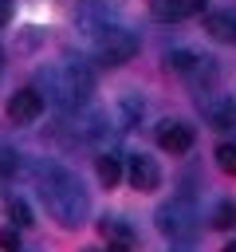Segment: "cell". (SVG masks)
Listing matches in <instances>:
<instances>
[{"instance_id":"cell-1","label":"cell","mask_w":236,"mask_h":252,"mask_svg":"<svg viewBox=\"0 0 236 252\" xmlns=\"http://www.w3.org/2000/svg\"><path fill=\"white\" fill-rule=\"evenodd\" d=\"M35 189H39L47 213L63 228H79L87 220V193H83L79 177L71 169H63L59 161H39L35 165Z\"/></svg>"},{"instance_id":"cell-2","label":"cell","mask_w":236,"mask_h":252,"mask_svg":"<svg viewBox=\"0 0 236 252\" xmlns=\"http://www.w3.org/2000/svg\"><path fill=\"white\" fill-rule=\"evenodd\" d=\"M43 102H55L63 110H79L87 102V94L94 91V71L83 63V59H63L47 71H39V87Z\"/></svg>"},{"instance_id":"cell-3","label":"cell","mask_w":236,"mask_h":252,"mask_svg":"<svg viewBox=\"0 0 236 252\" xmlns=\"http://www.w3.org/2000/svg\"><path fill=\"white\" fill-rule=\"evenodd\" d=\"M138 55V35L122 24H106L98 35H94V59L102 67H122Z\"/></svg>"},{"instance_id":"cell-4","label":"cell","mask_w":236,"mask_h":252,"mask_svg":"<svg viewBox=\"0 0 236 252\" xmlns=\"http://www.w3.org/2000/svg\"><path fill=\"white\" fill-rule=\"evenodd\" d=\"M157 228H161L165 236H173V240H189V236L197 232V209H193L189 201L173 197V201H165V205L157 209Z\"/></svg>"},{"instance_id":"cell-5","label":"cell","mask_w":236,"mask_h":252,"mask_svg":"<svg viewBox=\"0 0 236 252\" xmlns=\"http://www.w3.org/2000/svg\"><path fill=\"white\" fill-rule=\"evenodd\" d=\"M165 67L169 71H177V75H185V79H205V83H212L216 79V67H212V59L208 55H197V51H185V47H177V51H169L165 55Z\"/></svg>"},{"instance_id":"cell-6","label":"cell","mask_w":236,"mask_h":252,"mask_svg":"<svg viewBox=\"0 0 236 252\" xmlns=\"http://www.w3.org/2000/svg\"><path fill=\"white\" fill-rule=\"evenodd\" d=\"M39 114H43V94H39L35 87H24V91H16V94L8 98V118H12V122L28 126V122H35Z\"/></svg>"},{"instance_id":"cell-7","label":"cell","mask_w":236,"mask_h":252,"mask_svg":"<svg viewBox=\"0 0 236 252\" xmlns=\"http://www.w3.org/2000/svg\"><path fill=\"white\" fill-rule=\"evenodd\" d=\"M157 146L169 150V154H185V150L193 146V126H189V122H177V118H173V122H169V118L157 122Z\"/></svg>"},{"instance_id":"cell-8","label":"cell","mask_w":236,"mask_h":252,"mask_svg":"<svg viewBox=\"0 0 236 252\" xmlns=\"http://www.w3.org/2000/svg\"><path fill=\"white\" fill-rule=\"evenodd\" d=\"M126 177H130V185H134L138 193H149V189H157L161 169H157V161H153V158L134 154V158H130V165H126Z\"/></svg>"},{"instance_id":"cell-9","label":"cell","mask_w":236,"mask_h":252,"mask_svg":"<svg viewBox=\"0 0 236 252\" xmlns=\"http://www.w3.org/2000/svg\"><path fill=\"white\" fill-rule=\"evenodd\" d=\"M205 32L220 43H236V12L232 8H216L205 16Z\"/></svg>"},{"instance_id":"cell-10","label":"cell","mask_w":236,"mask_h":252,"mask_svg":"<svg viewBox=\"0 0 236 252\" xmlns=\"http://www.w3.org/2000/svg\"><path fill=\"white\" fill-rule=\"evenodd\" d=\"M205 0H153L157 20H185V16H197Z\"/></svg>"},{"instance_id":"cell-11","label":"cell","mask_w":236,"mask_h":252,"mask_svg":"<svg viewBox=\"0 0 236 252\" xmlns=\"http://www.w3.org/2000/svg\"><path fill=\"white\" fill-rule=\"evenodd\" d=\"M98 232H102L110 244H134V228H130L122 217H102V220H98Z\"/></svg>"},{"instance_id":"cell-12","label":"cell","mask_w":236,"mask_h":252,"mask_svg":"<svg viewBox=\"0 0 236 252\" xmlns=\"http://www.w3.org/2000/svg\"><path fill=\"white\" fill-rule=\"evenodd\" d=\"M98 177H102L106 189L118 185V181H122V161H118L114 154H102V158H98Z\"/></svg>"},{"instance_id":"cell-13","label":"cell","mask_w":236,"mask_h":252,"mask_svg":"<svg viewBox=\"0 0 236 252\" xmlns=\"http://www.w3.org/2000/svg\"><path fill=\"white\" fill-rule=\"evenodd\" d=\"M8 220H12V228H28L31 224V209H28L24 197H12L8 201Z\"/></svg>"},{"instance_id":"cell-14","label":"cell","mask_w":236,"mask_h":252,"mask_svg":"<svg viewBox=\"0 0 236 252\" xmlns=\"http://www.w3.org/2000/svg\"><path fill=\"white\" fill-rule=\"evenodd\" d=\"M216 165L236 177V142H220V146H216Z\"/></svg>"},{"instance_id":"cell-15","label":"cell","mask_w":236,"mask_h":252,"mask_svg":"<svg viewBox=\"0 0 236 252\" xmlns=\"http://www.w3.org/2000/svg\"><path fill=\"white\" fill-rule=\"evenodd\" d=\"M212 224L216 228H232L236 224V201H220L216 213H212Z\"/></svg>"},{"instance_id":"cell-16","label":"cell","mask_w":236,"mask_h":252,"mask_svg":"<svg viewBox=\"0 0 236 252\" xmlns=\"http://www.w3.org/2000/svg\"><path fill=\"white\" fill-rule=\"evenodd\" d=\"M20 169V154L12 146H0V177H12Z\"/></svg>"},{"instance_id":"cell-17","label":"cell","mask_w":236,"mask_h":252,"mask_svg":"<svg viewBox=\"0 0 236 252\" xmlns=\"http://www.w3.org/2000/svg\"><path fill=\"white\" fill-rule=\"evenodd\" d=\"M0 252H20V228H0Z\"/></svg>"},{"instance_id":"cell-18","label":"cell","mask_w":236,"mask_h":252,"mask_svg":"<svg viewBox=\"0 0 236 252\" xmlns=\"http://www.w3.org/2000/svg\"><path fill=\"white\" fill-rule=\"evenodd\" d=\"M122 114H126V122H134V118H142V98H134V94H126V98H122Z\"/></svg>"},{"instance_id":"cell-19","label":"cell","mask_w":236,"mask_h":252,"mask_svg":"<svg viewBox=\"0 0 236 252\" xmlns=\"http://www.w3.org/2000/svg\"><path fill=\"white\" fill-rule=\"evenodd\" d=\"M12 20V0H0V24Z\"/></svg>"},{"instance_id":"cell-20","label":"cell","mask_w":236,"mask_h":252,"mask_svg":"<svg viewBox=\"0 0 236 252\" xmlns=\"http://www.w3.org/2000/svg\"><path fill=\"white\" fill-rule=\"evenodd\" d=\"M106 252H130V244H106Z\"/></svg>"},{"instance_id":"cell-21","label":"cell","mask_w":236,"mask_h":252,"mask_svg":"<svg viewBox=\"0 0 236 252\" xmlns=\"http://www.w3.org/2000/svg\"><path fill=\"white\" fill-rule=\"evenodd\" d=\"M224 252H236V240H232V244H228V248H224Z\"/></svg>"},{"instance_id":"cell-22","label":"cell","mask_w":236,"mask_h":252,"mask_svg":"<svg viewBox=\"0 0 236 252\" xmlns=\"http://www.w3.org/2000/svg\"><path fill=\"white\" fill-rule=\"evenodd\" d=\"M83 252H102V248H83Z\"/></svg>"},{"instance_id":"cell-23","label":"cell","mask_w":236,"mask_h":252,"mask_svg":"<svg viewBox=\"0 0 236 252\" xmlns=\"http://www.w3.org/2000/svg\"><path fill=\"white\" fill-rule=\"evenodd\" d=\"M0 63H4V51H0Z\"/></svg>"}]
</instances>
